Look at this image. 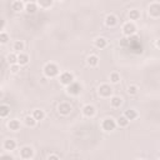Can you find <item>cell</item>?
I'll return each instance as SVG.
<instances>
[{
  "label": "cell",
  "mask_w": 160,
  "mask_h": 160,
  "mask_svg": "<svg viewBox=\"0 0 160 160\" xmlns=\"http://www.w3.org/2000/svg\"><path fill=\"white\" fill-rule=\"evenodd\" d=\"M3 97V91H2V89H0V98Z\"/></svg>",
  "instance_id": "obj_35"
},
{
  "label": "cell",
  "mask_w": 160,
  "mask_h": 160,
  "mask_svg": "<svg viewBox=\"0 0 160 160\" xmlns=\"http://www.w3.org/2000/svg\"><path fill=\"white\" fill-rule=\"evenodd\" d=\"M24 48H25V44H24L23 41L18 40V41H15V43H14V50H15V51L21 53V51L24 50Z\"/></svg>",
  "instance_id": "obj_26"
},
{
  "label": "cell",
  "mask_w": 160,
  "mask_h": 160,
  "mask_svg": "<svg viewBox=\"0 0 160 160\" xmlns=\"http://www.w3.org/2000/svg\"><path fill=\"white\" fill-rule=\"evenodd\" d=\"M9 113H10V108L8 105H5V104L0 105V118H6L9 115Z\"/></svg>",
  "instance_id": "obj_21"
},
{
  "label": "cell",
  "mask_w": 160,
  "mask_h": 160,
  "mask_svg": "<svg viewBox=\"0 0 160 160\" xmlns=\"http://www.w3.org/2000/svg\"><path fill=\"white\" fill-rule=\"evenodd\" d=\"M102 128H103V130H105V132H113L116 128V123H115L114 119L108 118L102 123Z\"/></svg>",
  "instance_id": "obj_2"
},
{
  "label": "cell",
  "mask_w": 160,
  "mask_h": 160,
  "mask_svg": "<svg viewBox=\"0 0 160 160\" xmlns=\"http://www.w3.org/2000/svg\"><path fill=\"white\" fill-rule=\"evenodd\" d=\"M10 70H11L13 74H16V73H19V70H20V65H19V64H13L11 68H10Z\"/></svg>",
  "instance_id": "obj_32"
},
{
  "label": "cell",
  "mask_w": 160,
  "mask_h": 160,
  "mask_svg": "<svg viewBox=\"0 0 160 160\" xmlns=\"http://www.w3.org/2000/svg\"><path fill=\"white\" fill-rule=\"evenodd\" d=\"M71 110H73V108L69 103H60L59 106H58V111L61 115H68V114H70Z\"/></svg>",
  "instance_id": "obj_6"
},
{
  "label": "cell",
  "mask_w": 160,
  "mask_h": 160,
  "mask_svg": "<svg viewBox=\"0 0 160 160\" xmlns=\"http://www.w3.org/2000/svg\"><path fill=\"white\" fill-rule=\"evenodd\" d=\"M39 5L41 6V8H49V6H51V4H53V0H39Z\"/></svg>",
  "instance_id": "obj_28"
},
{
  "label": "cell",
  "mask_w": 160,
  "mask_h": 160,
  "mask_svg": "<svg viewBox=\"0 0 160 160\" xmlns=\"http://www.w3.org/2000/svg\"><path fill=\"white\" fill-rule=\"evenodd\" d=\"M121 103H123V99L120 97H113L110 99V104H111L113 108H119L121 105Z\"/></svg>",
  "instance_id": "obj_23"
},
{
  "label": "cell",
  "mask_w": 160,
  "mask_h": 160,
  "mask_svg": "<svg viewBox=\"0 0 160 160\" xmlns=\"http://www.w3.org/2000/svg\"><path fill=\"white\" fill-rule=\"evenodd\" d=\"M8 128L10 130H13V132H16V130L20 129V121L16 120V119H13V120H10L8 123Z\"/></svg>",
  "instance_id": "obj_14"
},
{
  "label": "cell",
  "mask_w": 160,
  "mask_h": 160,
  "mask_svg": "<svg viewBox=\"0 0 160 160\" xmlns=\"http://www.w3.org/2000/svg\"><path fill=\"white\" fill-rule=\"evenodd\" d=\"M24 8H25V11H26L28 14H34V13L38 10V6H37L35 3H28Z\"/></svg>",
  "instance_id": "obj_17"
},
{
  "label": "cell",
  "mask_w": 160,
  "mask_h": 160,
  "mask_svg": "<svg viewBox=\"0 0 160 160\" xmlns=\"http://www.w3.org/2000/svg\"><path fill=\"white\" fill-rule=\"evenodd\" d=\"M59 80H60V83L63 84V85H69V84H71L73 81H74V76H73V74H70L69 71H64L61 75H60V78H59Z\"/></svg>",
  "instance_id": "obj_3"
},
{
  "label": "cell",
  "mask_w": 160,
  "mask_h": 160,
  "mask_svg": "<svg viewBox=\"0 0 160 160\" xmlns=\"http://www.w3.org/2000/svg\"><path fill=\"white\" fill-rule=\"evenodd\" d=\"M6 60H8V63L9 64H18V55L16 54H14V53H11V54H9L8 56H6Z\"/></svg>",
  "instance_id": "obj_25"
},
{
  "label": "cell",
  "mask_w": 160,
  "mask_h": 160,
  "mask_svg": "<svg viewBox=\"0 0 160 160\" xmlns=\"http://www.w3.org/2000/svg\"><path fill=\"white\" fill-rule=\"evenodd\" d=\"M44 74L48 78H54V76H56L59 74V68L55 65L54 63H49L44 67Z\"/></svg>",
  "instance_id": "obj_1"
},
{
  "label": "cell",
  "mask_w": 160,
  "mask_h": 160,
  "mask_svg": "<svg viewBox=\"0 0 160 160\" xmlns=\"http://www.w3.org/2000/svg\"><path fill=\"white\" fill-rule=\"evenodd\" d=\"M105 24H106L108 26H110V28H114V26L118 24V18H116L115 15H113V14H109V15H106V18H105Z\"/></svg>",
  "instance_id": "obj_9"
},
{
  "label": "cell",
  "mask_w": 160,
  "mask_h": 160,
  "mask_svg": "<svg viewBox=\"0 0 160 160\" xmlns=\"http://www.w3.org/2000/svg\"><path fill=\"white\" fill-rule=\"evenodd\" d=\"M33 155H34V151L30 146H24L20 149V158L23 159H30L33 158Z\"/></svg>",
  "instance_id": "obj_7"
},
{
  "label": "cell",
  "mask_w": 160,
  "mask_h": 160,
  "mask_svg": "<svg viewBox=\"0 0 160 160\" xmlns=\"http://www.w3.org/2000/svg\"><path fill=\"white\" fill-rule=\"evenodd\" d=\"M111 93H113V89L110 88V85H108V84L100 85V88H99L100 97H103V98H109L110 95H111Z\"/></svg>",
  "instance_id": "obj_5"
},
{
  "label": "cell",
  "mask_w": 160,
  "mask_h": 160,
  "mask_svg": "<svg viewBox=\"0 0 160 160\" xmlns=\"http://www.w3.org/2000/svg\"><path fill=\"white\" fill-rule=\"evenodd\" d=\"M83 114L85 116H88V118H91V116L95 115V108L93 105H85L83 108Z\"/></svg>",
  "instance_id": "obj_11"
},
{
  "label": "cell",
  "mask_w": 160,
  "mask_h": 160,
  "mask_svg": "<svg viewBox=\"0 0 160 160\" xmlns=\"http://www.w3.org/2000/svg\"><path fill=\"white\" fill-rule=\"evenodd\" d=\"M110 81H111L113 84H118V83L120 81V75H119L118 73H111V74H110Z\"/></svg>",
  "instance_id": "obj_29"
},
{
  "label": "cell",
  "mask_w": 160,
  "mask_h": 160,
  "mask_svg": "<svg viewBox=\"0 0 160 160\" xmlns=\"http://www.w3.org/2000/svg\"><path fill=\"white\" fill-rule=\"evenodd\" d=\"M94 44H95V46H97L98 49H104V48H106L108 41H106L105 38H97V39H95V41H94Z\"/></svg>",
  "instance_id": "obj_13"
},
{
  "label": "cell",
  "mask_w": 160,
  "mask_h": 160,
  "mask_svg": "<svg viewBox=\"0 0 160 160\" xmlns=\"http://www.w3.org/2000/svg\"><path fill=\"white\" fill-rule=\"evenodd\" d=\"M4 26H5V21L0 18V33H2V30L4 29Z\"/></svg>",
  "instance_id": "obj_33"
},
{
  "label": "cell",
  "mask_w": 160,
  "mask_h": 160,
  "mask_svg": "<svg viewBox=\"0 0 160 160\" xmlns=\"http://www.w3.org/2000/svg\"><path fill=\"white\" fill-rule=\"evenodd\" d=\"M124 116L130 121V120H134V119L138 118V113H136L135 110H133V109H128V110L124 113Z\"/></svg>",
  "instance_id": "obj_15"
},
{
  "label": "cell",
  "mask_w": 160,
  "mask_h": 160,
  "mask_svg": "<svg viewBox=\"0 0 160 160\" xmlns=\"http://www.w3.org/2000/svg\"><path fill=\"white\" fill-rule=\"evenodd\" d=\"M9 41V35L6 33H0V44H6Z\"/></svg>",
  "instance_id": "obj_30"
},
{
  "label": "cell",
  "mask_w": 160,
  "mask_h": 160,
  "mask_svg": "<svg viewBox=\"0 0 160 160\" xmlns=\"http://www.w3.org/2000/svg\"><path fill=\"white\" fill-rule=\"evenodd\" d=\"M135 31H136V28H135V25L133 23H126L123 26V33L126 37H132L133 34H135Z\"/></svg>",
  "instance_id": "obj_4"
},
{
  "label": "cell",
  "mask_w": 160,
  "mask_h": 160,
  "mask_svg": "<svg viewBox=\"0 0 160 160\" xmlns=\"http://www.w3.org/2000/svg\"><path fill=\"white\" fill-rule=\"evenodd\" d=\"M24 120H25V124H26L28 126H30V128L35 126V125H37V123H38V121L34 119V116H33V115H28V116H25V119H24Z\"/></svg>",
  "instance_id": "obj_22"
},
{
  "label": "cell",
  "mask_w": 160,
  "mask_h": 160,
  "mask_svg": "<svg viewBox=\"0 0 160 160\" xmlns=\"http://www.w3.org/2000/svg\"><path fill=\"white\" fill-rule=\"evenodd\" d=\"M29 63V56H28V54H25V53H19L18 54V64L21 67V65H26V64Z\"/></svg>",
  "instance_id": "obj_10"
},
{
  "label": "cell",
  "mask_w": 160,
  "mask_h": 160,
  "mask_svg": "<svg viewBox=\"0 0 160 160\" xmlns=\"http://www.w3.org/2000/svg\"><path fill=\"white\" fill-rule=\"evenodd\" d=\"M11 9L15 11V13H19L21 10H24V4L20 2V0H16V2H14L11 4Z\"/></svg>",
  "instance_id": "obj_19"
},
{
  "label": "cell",
  "mask_w": 160,
  "mask_h": 160,
  "mask_svg": "<svg viewBox=\"0 0 160 160\" xmlns=\"http://www.w3.org/2000/svg\"><path fill=\"white\" fill-rule=\"evenodd\" d=\"M116 125H119L120 128H126L128 125H129V120H128V119H126V118L123 115V116H120V118L118 119Z\"/></svg>",
  "instance_id": "obj_24"
},
{
  "label": "cell",
  "mask_w": 160,
  "mask_h": 160,
  "mask_svg": "<svg viewBox=\"0 0 160 160\" xmlns=\"http://www.w3.org/2000/svg\"><path fill=\"white\" fill-rule=\"evenodd\" d=\"M34 116V119L37 120V121H40V120H44V118H45V113L43 111V110H40V109H37V110H34L33 111V114H31Z\"/></svg>",
  "instance_id": "obj_18"
},
{
  "label": "cell",
  "mask_w": 160,
  "mask_h": 160,
  "mask_svg": "<svg viewBox=\"0 0 160 160\" xmlns=\"http://www.w3.org/2000/svg\"><path fill=\"white\" fill-rule=\"evenodd\" d=\"M15 148H16V143H15V140L9 139V140H5V141H4V149H5V150L11 151V150H14Z\"/></svg>",
  "instance_id": "obj_16"
},
{
  "label": "cell",
  "mask_w": 160,
  "mask_h": 160,
  "mask_svg": "<svg viewBox=\"0 0 160 160\" xmlns=\"http://www.w3.org/2000/svg\"><path fill=\"white\" fill-rule=\"evenodd\" d=\"M48 159H59L58 155H48Z\"/></svg>",
  "instance_id": "obj_34"
},
{
  "label": "cell",
  "mask_w": 160,
  "mask_h": 160,
  "mask_svg": "<svg viewBox=\"0 0 160 160\" xmlns=\"http://www.w3.org/2000/svg\"><path fill=\"white\" fill-rule=\"evenodd\" d=\"M86 61H88V64H89L90 67H93V68H94V67H97L98 64H99V58H98L97 55H90V56L88 58V60H86Z\"/></svg>",
  "instance_id": "obj_20"
},
{
  "label": "cell",
  "mask_w": 160,
  "mask_h": 160,
  "mask_svg": "<svg viewBox=\"0 0 160 160\" xmlns=\"http://www.w3.org/2000/svg\"><path fill=\"white\" fill-rule=\"evenodd\" d=\"M128 93L132 94V95H135V94L138 93V86H135V85H130L129 88H128Z\"/></svg>",
  "instance_id": "obj_31"
},
{
  "label": "cell",
  "mask_w": 160,
  "mask_h": 160,
  "mask_svg": "<svg viewBox=\"0 0 160 160\" xmlns=\"http://www.w3.org/2000/svg\"><path fill=\"white\" fill-rule=\"evenodd\" d=\"M80 90H81V86H80V84H78V83H71V84H69L68 85V93L69 94H71V95H78L79 93H80Z\"/></svg>",
  "instance_id": "obj_8"
},
{
  "label": "cell",
  "mask_w": 160,
  "mask_h": 160,
  "mask_svg": "<svg viewBox=\"0 0 160 160\" xmlns=\"http://www.w3.org/2000/svg\"><path fill=\"white\" fill-rule=\"evenodd\" d=\"M149 13H150V15H153L154 18H159V15H160V6H159V4H153V5H150Z\"/></svg>",
  "instance_id": "obj_12"
},
{
  "label": "cell",
  "mask_w": 160,
  "mask_h": 160,
  "mask_svg": "<svg viewBox=\"0 0 160 160\" xmlns=\"http://www.w3.org/2000/svg\"><path fill=\"white\" fill-rule=\"evenodd\" d=\"M129 18H130V20H138L140 18V13L138 10H130L129 11Z\"/></svg>",
  "instance_id": "obj_27"
}]
</instances>
